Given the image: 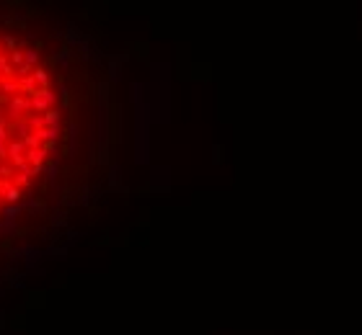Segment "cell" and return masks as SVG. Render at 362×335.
<instances>
[{
  "mask_svg": "<svg viewBox=\"0 0 362 335\" xmlns=\"http://www.w3.org/2000/svg\"><path fill=\"white\" fill-rule=\"evenodd\" d=\"M65 137L67 93L49 41L0 18V235L42 212Z\"/></svg>",
  "mask_w": 362,
  "mask_h": 335,
  "instance_id": "obj_1",
  "label": "cell"
}]
</instances>
